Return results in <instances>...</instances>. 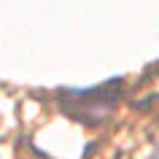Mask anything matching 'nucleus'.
Here are the masks:
<instances>
[{
	"mask_svg": "<svg viewBox=\"0 0 159 159\" xmlns=\"http://www.w3.org/2000/svg\"><path fill=\"white\" fill-rule=\"evenodd\" d=\"M121 92V81L113 84H100L92 89H73V92H62V111L78 119L81 124H97L105 113L113 111Z\"/></svg>",
	"mask_w": 159,
	"mask_h": 159,
	"instance_id": "1",
	"label": "nucleus"
},
{
	"mask_svg": "<svg viewBox=\"0 0 159 159\" xmlns=\"http://www.w3.org/2000/svg\"><path fill=\"white\" fill-rule=\"evenodd\" d=\"M151 159H159V143H157V148H154V154H151Z\"/></svg>",
	"mask_w": 159,
	"mask_h": 159,
	"instance_id": "2",
	"label": "nucleus"
}]
</instances>
